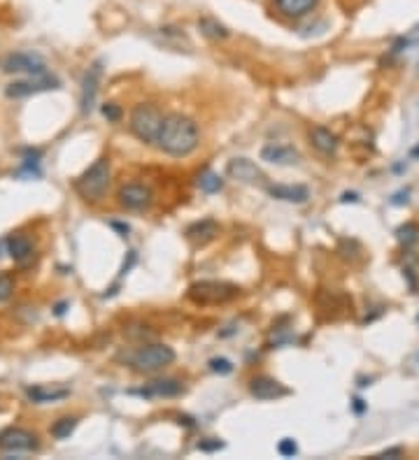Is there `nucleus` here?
Wrapping results in <instances>:
<instances>
[{
  "instance_id": "obj_1",
  "label": "nucleus",
  "mask_w": 419,
  "mask_h": 460,
  "mask_svg": "<svg viewBox=\"0 0 419 460\" xmlns=\"http://www.w3.org/2000/svg\"><path fill=\"white\" fill-rule=\"evenodd\" d=\"M200 142L198 123L186 114H165L161 133L156 137V147L168 156L184 158L196 151Z\"/></svg>"
},
{
  "instance_id": "obj_2",
  "label": "nucleus",
  "mask_w": 419,
  "mask_h": 460,
  "mask_svg": "<svg viewBox=\"0 0 419 460\" xmlns=\"http://www.w3.org/2000/svg\"><path fill=\"white\" fill-rule=\"evenodd\" d=\"M110 186V160L105 156L93 160V165L89 170H84L79 174V179L75 181L77 193L82 195L86 202H98L103 200V195Z\"/></svg>"
},
{
  "instance_id": "obj_3",
  "label": "nucleus",
  "mask_w": 419,
  "mask_h": 460,
  "mask_svg": "<svg viewBox=\"0 0 419 460\" xmlns=\"http://www.w3.org/2000/svg\"><path fill=\"white\" fill-rule=\"evenodd\" d=\"M163 119L165 114L158 109L156 105H149V102H142L131 112V133L138 137L140 142H147V144H156V137L161 133V126H163Z\"/></svg>"
},
{
  "instance_id": "obj_4",
  "label": "nucleus",
  "mask_w": 419,
  "mask_h": 460,
  "mask_svg": "<svg viewBox=\"0 0 419 460\" xmlns=\"http://www.w3.org/2000/svg\"><path fill=\"white\" fill-rule=\"evenodd\" d=\"M175 349L168 344H147L138 349L131 356V365L135 372H142V375H154V372L168 368V365L175 363Z\"/></svg>"
},
{
  "instance_id": "obj_5",
  "label": "nucleus",
  "mask_w": 419,
  "mask_h": 460,
  "mask_svg": "<svg viewBox=\"0 0 419 460\" xmlns=\"http://www.w3.org/2000/svg\"><path fill=\"white\" fill-rule=\"evenodd\" d=\"M240 288L228 281H196L189 286V298L196 305H224L238 298Z\"/></svg>"
},
{
  "instance_id": "obj_6",
  "label": "nucleus",
  "mask_w": 419,
  "mask_h": 460,
  "mask_svg": "<svg viewBox=\"0 0 419 460\" xmlns=\"http://www.w3.org/2000/svg\"><path fill=\"white\" fill-rule=\"evenodd\" d=\"M40 442L38 435L31 433V430L24 428H5L0 433V451L10 456H19V454H31V451H38Z\"/></svg>"
},
{
  "instance_id": "obj_7",
  "label": "nucleus",
  "mask_w": 419,
  "mask_h": 460,
  "mask_svg": "<svg viewBox=\"0 0 419 460\" xmlns=\"http://www.w3.org/2000/svg\"><path fill=\"white\" fill-rule=\"evenodd\" d=\"M49 89H59V79H56L54 75H49V72H42V75H28V79L7 84L5 96L7 98H28V96H35V93L49 91Z\"/></svg>"
},
{
  "instance_id": "obj_8",
  "label": "nucleus",
  "mask_w": 419,
  "mask_h": 460,
  "mask_svg": "<svg viewBox=\"0 0 419 460\" xmlns=\"http://www.w3.org/2000/svg\"><path fill=\"white\" fill-rule=\"evenodd\" d=\"M119 204L126 207L128 211H144L151 207L154 202V193H151L149 186L144 184H124L119 188Z\"/></svg>"
},
{
  "instance_id": "obj_9",
  "label": "nucleus",
  "mask_w": 419,
  "mask_h": 460,
  "mask_svg": "<svg viewBox=\"0 0 419 460\" xmlns=\"http://www.w3.org/2000/svg\"><path fill=\"white\" fill-rule=\"evenodd\" d=\"M5 72H17V75H42L47 72V65L35 54H10L3 61Z\"/></svg>"
},
{
  "instance_id": "obj_10",
  "label": "nucleus",
  "mask_w": 419,
  "mask_h": 460,
  "mask_svg": "<svg viewBox=\"0 0 419 460\" xmlns=\"http://www.w3.org/2000/svg\"><path fill=\"white\" fill-rule=\"evenodd\" d=\"M184 389L177 379H154V382L144 384L142 389H133L128 393H131V396H140L144 400H156V398H175Z\"/></svg>"
},
{
  "instance_id": "obj_11",
  "label": "nucleus",
  "mask_w": 419,
  "mask_h": 460,
  "mask_svg": "<svg viewBox=\"0 0 419 460\" xmlns=\"http://www.w3.org/2000/svg\"><path fill=\"white\" fill-rule=\"evenodd\" d=\"M228 177L235 181H242V184H261L266 179L263 172L259 170L256 163H252L249 158H233L226 167Z\"/></svg>"
},
{
  "instance_id": "obj_12",
  "label": "nucleus",
  "mask_w": 419,
  "mask_h": 460,
  "mask_svg": "<svg viewBox=\"0 0 419 460\" xmlns=\"http://www.w3.org/2000/svg\"><path fill=\"white\" fill-rule=\"evenodd\" d=\"M249 393L256 400H277V398H284L289 389L282 386L277 379H273V377H254L249 382Z\"/></svg>"
},
{
  "instance_id": "obj_13",
  "label": "nucleus",
  "mask_w": 419,
  "mask_h": 460,
  "mask_svg": "<svg viewBox=\"0 0 419 460\" xmlns=\"http://www.w3.org/2000/svg\"><path fill=\"white\" fill-rule=\"evenodd\" d=\"M100 75H103V68L100 63H93L86 75L82 79V112L89 114L93 109V102H96V93H98V84H100Z\"/></svg>"
},
{
  "instance_id": "obj_14",
  "label": "nucleus",
  "mask_w": 419,
  "mask_h": 460,
  "mask_svg": "<svg viewBox=\"0 0 419 460\" xmlns=\"http://www.w3.org/2000/svg\"><path fill=\"white\" fill-rule=\"evenodd\" d=\"M261 160L273 165H296L301 160V153L289 144H266L261 149Z\"/></svg>"
},
{
  "instance_id": "obj_15",
  "label": "nucleus",
  "mask_w": 419,
  "mask_h": 460,
  "mask_svg": "<svg viewBox=\"0 0 419 460\" xmlns=\"http://www.w3.org/2000/svg\"><path fill=\"white\" fill-rule=\"evenodd\" d=\"M310 142H312V147L320 153H324V156H334L338 147H341L338 135L331 133V130L324 128V126H315L312 130H310Z\"/></svg>"
},
{
  "instance_id": "obj_16",
  "label": "nucleus",
  "mask_w": 419,
  "mask_h": 460,
  "mask_svg": "<svg viewBox=\"0 0 419 460\" xmlns=\"http://www.w3.org/2000/svg\"><path fill=\"white\" fill-rule=\"evenodd\" d=\"M268 193L275 200H284V202H294V204H303L310 198L308 186H301V184H294V186L291 184H275V186H268Z\"/></svg>"
},
{
  "instance_id": "obj_17",
  "label": "nucleus",
  "mask_w": 419,
  "mask_h": 460,
  "mask_svg": "<svg viewBox=\"0 0 419 460\" xmlns=\"http://www.w3.org/2000/svg\"><path fill=\"white\" fill-rule=\"evenodd\" d=\"M7 251L19 265H26L28 260L33 258V242L21 232H14V235L7 237Z\"/></svg>"
},
{
  "instance_id": "obj_18",
  "label": "nucleus",
  "mask_w": 419,
  "mask_h": 460,
  "mask_svg": "<svg viewBox=\"0 0 419 460\" xmlns=\"http://www.w3.org/2000/svg\"><path fill=\"white\" fill-rule=\"evenodd\" d=\"M275 5L282 14H287V17L301 19V17H305L308 12H312L315 7L320 5V0H275Z\"/></svg>"
},
{
  "instance_id": "obj_19",
  "label": "nucleus",
  "mask_w": 419,
  "mask_h": 460,
  "mask_svg": "<svg viewBox=\"0 0 419 460\" xmlns=\"http://www.w3.org/2000/svg\"><path fill=\"white\" fill-rule=\"evenodd\" d=\"M217 232H219V225H217L212 218H205V221L189 225V228H186V237L196 244H205L217 235Z\"/></svg>"
},
{
  "instance_id": "obj_20",
  "label": "nucleus",
  "mask_w": 419,
  "mask_h": 460,
  "mask_svg": "<svg viewBox=\"0 0 419 460\" xmlns=\"http://www.w3.org/2000/svg\"><path fill=\"white\" fill-rule=\"evenodd\" d=\"M26 396L38 405H45V403H54V400H63L70 396L68 389H49V386H31L26 389Z\"/></svg>"
},
{
  "instance_id": "obj_21",
  "label": "nucleus",
  "mask_w": 419,
  "mask_h": 460,
  "mask_svg": "<svg viewBox=\"0 0 419 460\" xmlns=\"http://www.w3.org/2000/svg\"><path fill=\"white\" fill-rule=\"evenodd\" d=\"M221 186H224V179H221L217 172L205 170V172H200V174H198V188H200V191H205V193H217V191H221Z\"/></svg>"
},
{
  "instance_id": "obj_22",
  "label": "nucleus",
  "mask_w": 419,
  "mask_h": 460,
  "mask_svg": "<svg viewBox=\"0 0 419 460\" xmlns=\"http://www.w3.org/2000/svg\"><path fill=\"white\" fill-rule=\"evenodd\" d=\"M77 428V419H72V416H66V419H59L52 426V435L56 440H68V437L75 433Z\"/></svg>"
},
{
  "instance_id": "obj_23",
  "label": "nucleus",
  "mask_w": 419,
  "mask_h": 460,
  "mask_svg": "<svg viewBox=\"0 0 419 460\" xmlns=\"http://www.w3.org/2000/svg\"><path fill=\"white\" fill-rule=\"evenodd\" d=\"M198 26H200V31H203L207 38H212V40H224L228 35V31L224 28L219 21H214V19H200L198 21Z\"/></svg>"
},
{
  "instance_id": "obj_24",
  "label": "nucleus",
  "mask_w": 419,
  "mask_h": 460,
  "mask_svg": "<svg viewBox=\"0 0 419 460\" xmlns=\"http://www.w3.org/2000/svg\"><path fill=\"white\" fill-rule=\"evenodd\" d=\"M396 235H399V239L403 244H413V242H417V237H419V228L415 223H408V225H401L399 230H396Z\"/></svg>"
},
{
  "instance_id": "obj_25",
  "label": "nucleus",
  "mask_w": 419,
  "mask_h": 460,
  "mask_svg": "<svg viewBox=\"0 0 419 460\" xmlns=\"http://www.w3.org/2000/svg\"><path fill=\"white\" fill-rule=\"evenodd\" d=\"M210 370H212L214 375H231V372H233V363H231L228 358H212V361H210Z\"/></svg>"
},
{
  "instance_id": "obj_26",
  "label": "nucleus",
  "mask_w": 419,
  "mask_h": 460,
  "mask_svg": "<svg viewBox=\"0 0 419 460\" xmlns=\"http://www.w3.org/2000/svg\"><path fill=\"white\" fill-rule=\"evenodd\" d=\"M277 454L284 456V458H294L296 454H298V444H296L291 437H284V440L277 444Z\"/></svg>"
},
{
  "instance_id": "obj_27",
  "label": "nucleus",
  "mask_w": 419,
  "mask_h": 460,
  "mask_svg": "<svg viewBox=\"0 0 419 460\" xmlns=\"http://www.w3.org/2000/svg\"><path fill=\"white\" fill-rule=\"evenodd\" d=\"M12 291H14V279L10 274H0V302L10 300Z\"/></svg>"
},
{
  "instance_id": "obj_28",
  "label": "nucleus",
  "mask_w": 419,
  "mask_h": 460,
  "mask_svg": "<svg viewBox=\"0 0 419 460\" xmlns=\"http://www.w3.org/2000/svg\"><path fill=\"white\" fill-rule=\"evenodd\" d=\"M103 114L107 116V121H119L121 119V107L114 105V102H107L103 107Z\"/></svg>"
},
{
  "instance_id": "obj_29",
  "label": "nucleus",
  "mask_w": 419,
  "mask_h": 460,
  "mask_svg": "<svg viewBox=\"0 0 419 460\" xmlns=\"http://www.w3.org/2000/svg\"><path fill=\"white\" fill-rule=\"evenodd\" d=\"M198 449H200V451H219V449H224V442H219V440H214V442H200Z\"/></svg>"
},
{
  "instance_id": "obj_30",
  "label": "nucleus",
  "mask_w": 419,
  "mask_h": 460,
  "mask_svg": "<svg viewBox=\"0 0 419 460\" xmlns=\"http://www.w3.org/2000/svg\"><path fill=\"white\" fill-rule=\"evenodd\" d=\"M396 456H403V449H401V447L382 451V454H378V456H375V458H396Z\"/></svg>"
},
{
  "instance_id": "obj_31",
  "label": "nucleus",
  "mask_w": 419,
  "mask_h": 460,
  "mask_svg": "<svg viewBox=\"0 0 419 460\" xmlns=\"http://www.w3.org/2000/svg\"><path fill=\"white\" fill-rule=\"evenodd\" d=\"M354 412H357V414L364 412V400H359V398L354 400Z\"/></svg>"
},
{
  "instance_id": "obj_32",
  "label": "nucleus",
  "mask_w": 419,
  "mask_h": 460,
  "mask_svg": "<svg viewBox=\"0 0 419 460\" xmlns=\"http://www.w3.org/2000/svg\"><path fill=\"white\" fill-rule=\"evenodd\" d=\"M343 200H345V202H348V200H352V202H357L359 198H357V193H345V195H343Z\"/></svg>"
},
{
  "instance_id": "obj_33",
  "label": "nucleus",
  "mask_w": 419,
  "mask_h": 460,
  "mask_svg": "<svg viewBox=\"0 0 419 460\" xmlns=\"http://www.w3.org/2000/svg\"><path fill=\"white\" fill-rule=\"evenodd\" d=\"M410 153H413V158H419V144H417V147L410 151Z\"/></svg>"
}]
</instances>
